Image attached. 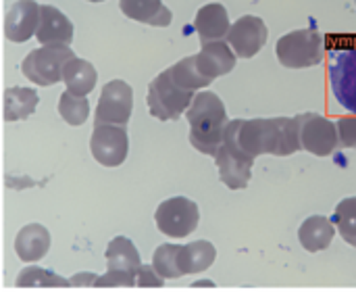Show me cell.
Instances as JSON below:
<instances>
[{"label": "cell", "instance_id": "1", "mask_svg": "<svg viewBox=\"0 0 356 292\" xmlns=\"http://www.w3.org/2000/svg\"><path fill=\"white\" fill-rule=\"evenodd\" d=\"M223 146L252 165L261 155L290 157L302 148L298 123L290 117L232 119L225 130Z\"/></svg>", "mask_w": 356, "mask_h": 292}, {"label": "cell", "instance_id": "2", "mask_svg": "<svg viewBox=\"0 0 356 292\" xmlns=\"http://www.w3.org/2000/svg\"><path fill=\"white\" fill-rule=\"evenodd\" d=\"M190 123V144L209 157H217L227 130V111L215 92H198L186 111Z\"/></svg>", "mask_w": 356, "mask_h": 292}, {"label": "cell", "instance_id": "3", "mask_svg": "<svg viewBox=\"0 0 356 292\" xmlns=\"http://www.w3.org/2000/svg\"><path fill=\"white\" fill-rule=\"evenodd\" d=\"M275 52H277V61L284 67L290 69L315 67L325 56V38L323 33H319V29L313 27L296 29L277 40Z\"/></svg>", "mask_w": 356, "mask_h": 292}, {"label": "cell", "instance_id": "4", "mask_svg": "<svg viewBox=\"0 0 356 292\" xmlns=\"http://www.w3.org/2000/svg\"><path fill=\"white\" fill-rule=\"evenodd\" d=\"M196 92L188 90L184 86H179L171 71H163L159 73L150 86H148V94H146V102L150 113L161 119V121H171V119H179L184 115V111L190 109L192 100H194Z\"/></svg>", "mask_w": 356, "mask_h": 292}, {"label": "cell", "instance_id": "5", "mask_svg": "<svg viewBox=\"0 0 356 292\" xmlns=\"http://www.w3.org/2000/svg\"><path fill=\"white\" fill-rule=\"evenodd\" d=\"M327 77L336 100L356 115V44L330 50Z\"/></svg>", "mask_w": 356, "mask_h": 292}, {"label": "cell", "instance_id": "6", "mask_svg": "<svg viewBox=\"0 0 356 292\" xmlns=\"http://www.w3.org/2000/svg\"><path fill=\"white\" fill-rule=\"evenodd\" d=\"M73 56L71 46H40L23 59L21 71L38 86H54L63 79L65 65Z\"/></svg>", "mask_w": 356, "mask_h": 292}, {"label": "cell", "instance_id": "7", "mask_svg": "<svg viewBox=\"0 0 356 292\" xmlns=\"http://www.w3.org/2000/svg\"><path fill=\"white\" fill-rule=\"evenodd\" d=\"M154 222L163 234L171 238H186L198 228L200 211L194 201L186 197H173L159 205L154 213Z\"/></svg>", "mask_w": 356, "mask_h": 292}, {"label": "cell", "instance_id": "8", "mask_svg": "<svg viewBox=\"0 0 356 292\" xmlns=\"http://www.w3.org/2000/svg\"><path fill=\"white\" fill-rule=\"evenodd\" d=\"M294 119L298 123L300 144L307 153L317 157H330L340 146L338 128L327 117L319 113H300Z\"/></svg>", "mask_w": 356, "mask_h": 292}, {"label": "cell", "instance_id": "9", "mask_svg": "<svg viewBox=\"0 0 356 292\" xmlns=\"http://www.w3.org/2000/svg\"><path fill=\"white\" fill-rule=\"evenodd\" d=\"M90 151L96 163H100L102 167H119L129 153V136L125 125L94 123Z\"/></svg>", "mask_w": 356, "mask_h": 292}, {"label": "cell", "instance_id": "10", "mask_svg": "<svg viewBox=\"0 0 356 292\" xmlns=\"http://www.w3.org/2000/svg\"><path fill=\"white\" fill-rule=\"evenodd\" d=\"M134 111V90L123 79H111L100 92L94 123L127 125Z\"/></svg>", "mask_w": 356, "mask_h": 292}, {"label": "cell", "instance_id": "11", "mask_svg": "<svg viewBox=\"0 0 356 292\" xmlns=\"http://www.w3.org/2000/svg\"><path fill=\"white\" fill-rule=\"evenodd\" d=\"M267 38L269 29L265 21L254 15H244L238 21H234L227 33V44L240 59H252L267 44Z\"/></svg>", "mask_w": 356, "mask_h": 292}, {"label": "cell", "instance_id": "12", "mask_svg": "<svg viewBox=\"0 0 356 292\" xmlns=\"http://www.w3.org/2000/svg\"><path fill=\"white\" fill-rule=\"evenodd\" d=\"M42 4L35 0H17L4 17V36L10 42H27L38 33Z\"/></svg>", "mask_w": 356, "mask_h": 292}, {"label": "cell", "instance_id": "13", "mask_svg": "<svg viewBox=\"0 0 356 292\" xmlns=\"http://www.w3.org/2000/svg\"><path fill=\"white\" fill-rule=\"evenodd\" d=\"M35 40L42 46H71L73 42V23L52 4H42V19L35 33Z\"/></svg>", "mask_w": 356, "mask_h": 292}, {"label": "cell", "instance_id": "14", "mask_svg": "<svg viewBox=\"0 0 356 292\" xmlns=\"http://www.w3.org/2000/svg\"><path fill=\"white\" fill-rule=\"evenodd\" d=\"M236 56L238 54L234 52V48L225 40H219V42H207V44H202V50L196 54V63H198L202 75L213 82V79H217V77L227 75L229 71H234Z\"/></svg>", "mask_w": 356, "mask_h": 292}, {"label": "cell", "instance_id": "15", "mask_svg": "<svg viewBox=\"0 0 356 292\" xmlns=\"http://www.w3.org/2000/svg\"><path fill=\"white\" fill-rule=\"evenodd\" d=\"M194 29L202 44L227 40L232 23H229V15H227L225 6L219 2H211L207 6L198 8V13L194 17Z\"/></svg>", "mask_w": 356, "mask_h": 292}, {"label": "cell", "instance_id": "16", "mask_svg": "<svg viewBox=\"0 0 356 292\" xmlns=\"http://www.w3.org/2000/svg\"><path fill=\"white\" fill-rule=\"evenodd\" d=\"M50 232L40 224H27L19 230L15 238V251L17 257L23 263H35L46 257L50 251Z\"/></svg>", "mask_w": 356, "mask_h": 292}, {"label": "cell", "instance_id": "17", "mask_svg": "<svg viewBox=\"0 0 356 292\" xmlns=\"http://www.w3.org/2000/svg\"><path fill=\"white\" fill-rule=\"evenodd\" d=\"M215 163H217V171H219V178L221 182L229 188V190H244L248 184H250V178H252V163L236 157L234 153L227 151V146L221 144L217 157H215Z\"/></svg>", "mask_w": 356, "mask_h": 292}, {"label": "cell", "instance_id": "18", "mask_svg": "<svg viewBox=\"0 0 356 292\" xmlns=\"http://www.w3.org/2000/svg\"><path fill=\"white\" fill-rule=\"evenodd\" d=\"M119 6L125 17L146 25L167 27L173 21V13L163 4V0H119Z\"/></svg>", "mask_w": 356, "mask_h": 292}, {"label": "cell", "instance_id": "19", "mask_svg": "<svg viewBox=\"0 0 356 292\" xmlns=\"http://www.w3.org/2000/svg\"><path fill=\"white\" fill-rule=\"evenodd\" d=\"M334 222L330 217H323V215H313V217H307L298 230V240L300 245L309 251V253H319V251H325L332 240H334Z\"/></svg>", "mask_w": 356, "mask_h": 292}, {"label": "cell", "instance_id": "20", "mask_svg": "<svg viewBox=\"0 0 356 292\" xmlns=\"http://www.w3.org/2000/svg\"><path fill=\"white\" fill-rule=\"evenodd\" d=\"M217 251L209 240H196L190 245H179V253H177V268L181 272V276H190V274H198L209 270L215 263Z\"/></svg>", "mask_w": 356, "mask_h": 292}, {"label": "cell", "instance_id": "21", "mask_svg": "<svg viewBox=\"0 0 356 292\" xmlns=\"http://www.w3.org/2000/svg\"><path fill=\"white\" fill-rule=\"evenodd\" d=\"M63 82L67 86L69 92L79 94V96H88L98 82V73L94 69V65L90 61H83L79 56H73L63 71Z\"/></svg>", "mask_w": 356, "mask_h": 292}, {"label": "cell", "instance_id": "22", "mask_svg": "<svg viewBox=\"0 0 356 292\" xmlns=\"http://www.w3.org/2000/svg\"><path fill=\"white\" fill-rule=\"evenodd\" d=\"M104 259L108 270H125L138 274V270L142 268L140 253L127 236H115L104 251Z\"/></svg>", "mask_w": 356, "mask_h": 292}, {"label": "cell", "instance_id": "23", "mask_svg": "<svg viewBox=\"0 0 356 292\" xmlns=\"http://www.w3.org/2000/svg\"><path fill=\"white\" fill-rule=\"evenodd\" d=\"M40 96L33 88H6L4 92V119L6 121H21L35 113Z\"/></svg>", "mask_w": 356, "mask_h": 292}, {"label": "cell", "instance_id": "24", "mask_svg": "<svg viewBox=\"0 0 356 292\" xmlns=\"http://www.w3.org/2000/svg\"><path fill=\"white\" fill-rule=\"evenodd\" d=\"M17 289H69L71 282L44 268H23L15 282Z\"/></svg>", "mask_w": 356, "mask_h": 292}, {"label": "cell", "instance_id": "25", "mask_svg": "<svg viewBox=\"0 0 356 292\" xmlns=\"http://www.w3.org/2000/svg\"><path fill=\"white\" fill-rule=\"evenodd\" d=\"M169 71H171L173 79H175L179 86H184V88H188V90H194V92L211 84V79L202 75V71H200V67H198V63H196V54L177 61L173 67H169Z\"/></svg>", "mask_w": 356, "mask_h": 292}, {"label": "cell", "instance_id": "26", "mask_svg": "<svg viewBox=\"0 0 356 292\" xmlns=\"http://www.w3.org/2000/svg\"><path fill=\"white\" fill-rule=\"evenodd\" d=\"M58 115L69 125H83L90 117V100L86 96L65 90L58 98Z\"/></svg>", "mask_w": 356, "mask_h": 292}, {"label": "cell", "instance_id": "27", "mask_svg": "<svg viewBox=\"0 0 356 292\" xmlns=\"http://www.w3.org/2000/svg\"><path fill=\"white\" fill-rule=\"evenodd\" d=\"M332 222L336 224V230L344 238V243L356 247V197H348L338 203Z\"/></svg>", "mask_w": 356, "mask_h": 292}, {"label": "cell", "instance_id": "28", "mask_svg": "<svg viewBox=\"0 0 356 292\" xmlns=\"http://www.w3.org/2000/svg\"><path fill=\"white\" fill-rule=\"evenodd\" d=\"M177 253L179 245H161L152 255V266L165 280L181 278V272L177 268Z\"/></svg>", "mask_w": 356, "mask_h": 292}, {"label": "cell", "instance_id": "29", "mask_svg": "<svg viewBox=\"0 0 356 292\" xmlns=\"http://www.w3.org/2000/svg\"><path fill=\"white\" fill-rule=\"evenodd\" d=\"M138 286V274L125 270H108L104 276H98L94 289H134Z\"/></svg>", "mask_w": 356, "mask_h": 292}, {"label": "cell", "instance_id": "30", "mask_svg": "<svg viewBox=\"0 0 356 292\" xmlns=\"http://www.w3.org/2000/svg\"><path fill=\"white\" fill-rule=\"evenodd\" d=\"M340 146L344 148H356V117H340L336 121Z\"/></svg>", "mask_w": 356, "mask_h": 292}, {"label": "cell", "instance_id": "31", "mask_svg": "<svg viewBox=\"0 0 356 292\" xmlns=\"http://www.w3.org/2000/svg\"><path fill=\"white\" fill-rule=\"evenodd\" d=\"M138 286L140 289H163L165 278L154 270V266H142L138 270Z\"/></svg>", "mask_w": 356, "mask_h": 292}, {"label": "cell", "instance_id": "32", "mask_svg": "<svg viewBox=\"0 0 356 292\" xmlns=\"http://www.w3.org/2000/svg\"><path fill=\"white\" fill-rule=\"evenodd\" d=\"M96 280H98L96 274H77L69 282L73 289H81V286H96Z\"/></svg>", "mask_w": 356, "mask_h": 292}, {"label": "cell", "instance_id": "33", "mask_svg": "<svg viewBox=\"0 0 356 292\" xmlns=\"http://www.w3.org/2000/svg\"><path fill=\"white\" fill-rule=\"evenodd\" d=\"M88 2H104V0H88Z\"/></svg>", "mask_w": 356, "mask_h": 292}]
</instances>
